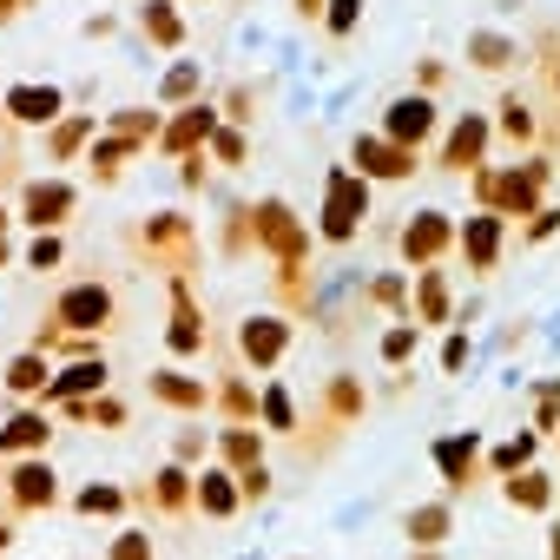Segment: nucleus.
I'll return each mask as SVG.
<instances>
[{
    "instance_id": "f257e3e1",
    "label": "nucleus",
    "mask_w": 560,
    "mask_h": 560,
    "mask_svg": "<svg viewBox=\"0 0 560 560\" xmlns=\"http://www.w3.org/2000/svg\"><path fill=\"white\" fill-rule=\"evenodd\" d=\"M350 224H357V191L337 185V198H330V231H350Z\"/></svg>"
},
{
    "instance_id": "f03ea898",
    "label": "nucleus",
    "mask_w": 560,
    "mask_h": 560,
    "mask_svg": "<svg viewBox=\"0 0 560 560\" xmlns=\"http://www.w3.org/2000/svg\"><path fill=\"white\" fill-rule=\"evenodd\" d=\"M100 311H106V298H100V291H73V298H67V317H73V324H93Z\"/></svg>"
},
{
    "instance_id": "7ed1b4c3",
    "label": "nucleus",
    "mask_w": 560,
    "mask_h": 560,
    "mask_svg": "<svg viewBox=\"0 0 560 560\" xmlns=\"http://www.w3.org/2000/svg\"><path fill=\"white\" fill-rule=\"evenodd\" d=\"M396 132H402V139H409V132L422 139V132H429V106H422V100H416V106H396Z\"/></svg>"
},
{
    "instance_id": "20e7f679",
    "label": "nucleus",
    "mask_w": 560,
    "mask_h": 560,
    "mask_svg": "<svg viewBox=\"0 0 560 560\" xmlns=\"http://www.w3.org/2000/svg\"><path fill=\"white\" fill-rule=\"evenodd\" d=\"M14 106H21L27 119H47V113H54V93H14Z\"/></svg>"
},
{
    "instance_id": "39448f33",
    "label": "nucleus",
    "mask_w": 560,
    "mask_h": 560,
    "mask_svg": "<svg viewBox=\"0 0 560 560\" xmlns=\"http://www.w3.org/2000/svg\"><path fill=\"white\" fill-rule=\"evenodd\" d=\"M21 494H27V501H40V494H54V475H40V468H27V475H21Z\"/></svg>"
}]
</instances>
